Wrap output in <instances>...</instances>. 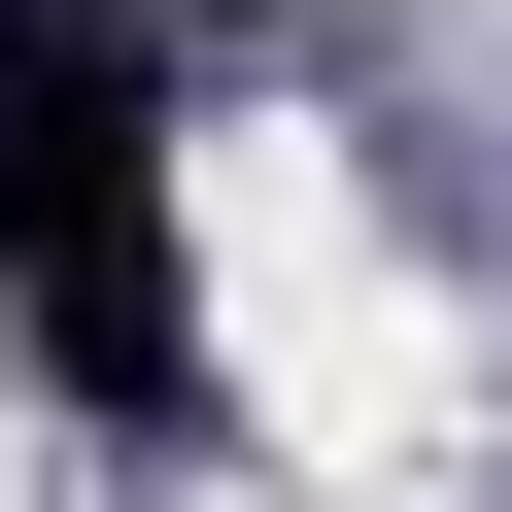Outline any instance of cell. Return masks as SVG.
I'll use <instances>...</instances> for the list:
<instances>
[{
    "instance_id": "1",
    "label": "cell",
    "mask_w": 512,
    "mask_h": 512,
    "mask_svg": "<svg viewBox=\"0 0 512 512\" xmlns=\"http://www.w3.org/2000/svg\"><path fill=\"white\" fill-rule=\"evenodd\" d=\"M0 308L103 444H205V274H171V171H137V35L0 0Z\"/></svg>"
}]
</instances>
